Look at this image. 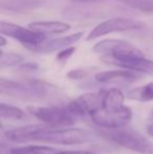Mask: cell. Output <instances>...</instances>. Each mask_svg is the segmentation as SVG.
Here are the masks:
<instances>
[{"mask_svg": "<svg viewBox=\"0 0 153 154\" xmlns=\"http://www.w3.org/2000/svg\"><path fill=\"white\" fill-rule=\"evenodd\" d=\"M51 85L39 80L13 81L1 78L0 93L27 101H41L49 95Z\"/></svg>", "mask_w": 153, "mask_h": 154, "instance_id": "obj_1", "label": "cell"}, {"mask_svg": "<svg viewBox=\"0 0 153 154\" xmlns=\"http://www.w3.org/2000/svg\"><path fill=\"white\" fill-rule=\"evenodd\" d=\"M91 133L80 128H54L45 126L41 131L35 134L33 140L46 144L78 145L87 143L91 140Z\"/></svg>", "mask_w": 153, "mask_h": 154, "instance_id": "obj_2", "label": "cell"}, {"mask_svg": "<svg viewBox=\"0 0 153 154\" xmlns=\"http://www.w3.org/2000/svg\"><path fill=\"white\" fill-rule=\"evenodd\" d=\"M100 134L108 138L110 142L128 150L135 151L141 154H153V143L136 131L120 128L100 131Z\"/></svg>", "mask_w": 153, "mask_h": 154, "instance_id": "obj_3", "label": "cell"}, {"mask_svg": "<svg viewBox=\"0 0 153 154\" xmlns=\"http://www.w3.org/2000/svg\"><path fill=\"white\" fill-rule=\"evenodd\" d=\"M144 26H145L144 22L136 20V19L126 18V17H115V18L103 21L94 29H92L86 37V41L94 40V39L112 34V32L137 31V29H142Z\"/></svg>", "mask_w": 153, "mask_h": 154, "instance_id": "obj_4", "label": "cell"}, {"mask_svg": "<svg viewBox=\"0 0 153 154\" xmlns=\"http://www.w3.org/2000/svg\"><path fill=\"white\" fill-rule=\"evenodd\" d=\"M90 118L99 127L109 130L120 129L130 122L132 111L127 106H123L122 108L115 110H104L101 108L92 112Z\"/></svg>", "mask_w": 153, "mask_h": 154, "instance_id": "obj_5", "label": "cell"}, {"mask_svg": "<svg viewBox=\"0 0 153 154\" xmlns=\"http://www.w3.org/2000/svg\"><path fill=\"white\" fill-rule=\"evenodd\" d=\"M101 60L106 64L118 66L126 70L153 75V61L145 58L144 55L104 56L101 57Z\"/></svg>", "mask_w": 153, "mask_h": 154, "instance_id": "obj_6", "label": "cell"}, {"mask_svg": "<svg viewBox=\"0 0 153 154\" xmlns=\"http://www.w3.org/2000/svg\"><path fill=\"white\" fill-rule=\"evenodd\" d=\"M27 111L33 114L38 120L42 121L50 127L60 126H72L75 120L72 113L67 109L56 107H40V106H29Z\"/></svg>", "mask_w": 153, "mask_h": 154, "instance_id": "obj_7", "label": "cell"}, {"mask_svg": "<svg viewBox=\"0 0 153 154\" xmlns=\"http://www.w3.org/2000/svg\"><path fill=\"white\" fill-rule=\"evenodd\" d=\"M0 32L3 36L19 41L25 47L38 45L46 40L45 36L39 35L37 32H33L32 29H25V27L20 26L18 24L3 20L0 22Z\"/></svg>", "mask_w": 153, "mask_h": 154, "instance_id": "obj_8", "label": "cell"}, {"mask_svg": "<svg viewBox=\"0 0 153 154\" xmlns=\"http://www.w3.org/2000/svg\"><path fill=\"white\" fill-rule=\"evenodd\" d=\"M92 51L99 54L101 57L120 55H144L136 46L121 39H105L99 41L93 45Z\"/></svg>", "mask_w": 153, "mask_h": 154, "instance_id": "obj_9", "label": "cell"}, {"mask_svg": "<svg viewBox=\"0 0 153 154\" xmlns=\"http://www.w3.org/2000/svg\"><path fill=\"white\" fill-rule=\"evenodd\" d=\"M105 92H88L80 95L76 100L68 103L66 109L72 114L84 116L91 114L93 111L102 108V101Z\"/></svg>", "mask_w": 153, "mask_h": 154, "instance_id": "obj_10", "label": "cell"}, {"mask_svg": "<svg viewBox=\"0 0 153 154\" xmlns=\"http://www.w3.org/2000/svg\"><path fill=\"white\" fill-rule=\"evenodd\" d=\"M83 37V32H75V34L68 35V36H64L61 38H56V39H46L44 42L40 43L38 45H33V46H26L27 49L35 53L40 54H47V53H53L56 51H63L65 48L70 47L72 44L77 43L81 38Z\"/></svg>", "mask_w": 153, "mask_h": 154, "instance_id": "obj_11", "label": "cell"}, {"mask_svg": "<svg viewBox=\"0 0 153 154\" xmlns=\"http://www.w3.org/2000/svg\"><path fill=\"white\" fill-rule=\"evenodd\" d=\"M29 29L46 37L47 35H58L68 32L72 26L68 23L61 21H34L29 24Z\"/></svg>", "mask_w": 153, "mask_h": 154, "instance_id": "obj_12", "label": "cell"}, {"mask_svg": "<svg viewBox=\"0 0 153 154\" xmlns=\"http://www.w3.org/2000/svg\"><path fill=\"white\" fill-rule=\"evenodd\" d=\"M44 125H29L24 126V127H19L15 128V129H11L4 133V136L6 140L10 142L14 143H25L33 140V137L35 136L36 133L44 128Z\"/></svg>", "mask_w": 153, "mask_h": 154, "instance_id": "obj_13", "label": "cell"}, {"mask_svg": "<svg viewBox=\"0 0 153 154\" xmlns=\"http://www.w3.org/2000/svg\"><path fill=\"white\" fill-rule=\"evenodd\" d=\"M94 79L100 83H108L115 81H136L141 79V75L134 71L120 69V70L101 71L94 75Z\"/></svg>", "mask_w": 153, "mask_h": 154, "instance_id": "obj_14", "label": "cell"}, {"mask_svg": "<svg viewBox=\"0 0 153 154\" xmlns=\"http://www.w3.org/2000/svg\"><path fill=\"white\" fill-rule=\"evenodd\" d=\"M43 0H1L0 8L10 12L22 13L40 8L43 6Z\"/></svg>", "mask_w": 153, "mask_h": 154, "instance_id": "obj_15", "label": "cell"}, {"mask_svg": "<svg viewBox=\"0 0 153 154\" xmlns=\"http://www.w3.org/2000/svg\"><path fill=\"white\" fill-rule=\"evenodd\" d=\"M125 95L118 88H111L104 93L102 101V109L104 110H115L124 106Z\"/></svg>", "mask_w": 153, "mask_h": 154, "instance_id": "obj_16", "label": "cell"}, {"mask_svg": "<svg viewBox=\"0 0 153 154\" xmlns=\"http://www.w3.org/2000/svg\"><path fill=\"white\" fill-rule=\"evenodd\" d=\"M126 97L129 100L139 102H149L153 100V82L141 87L133 88L127 92Z\"/></svg>", "mask_w": 153, "mask_h": 154, "instance_id": "obj_17", "label": "cell"}, {"mask_svg": "<svg viewBox=\"0 0 153 154\" xmlns=\"http://www.w3.org/2000/svg\"><path fill=\"white\" fill-rule=\"evenodd\" d=\"M60 151L46 146H23L15 147L10 150L11 154H58Z\"/></svg>", "mask_w": 153, "mask_h": 154, "instance_id": "obj_18", "label": "cell"}, {"mask_svg": "<svg viewBox=\"0 0 153 154\" xmlns=\"http://www.w3.org/2000/svg\"><path fill=\"white\" fill-rule=\"evenodd\" d=\"M0 118L13 119V120H22L25 118V113L21 108L8 104H0Z\"/></svg>", "mask_w": 153, "mask_h": 154, "instance_id": "obj_19", "label": "cell"}, {"mask_svg": "<svg viewBox=\"0 0 153 154\" xmlns=\"http://www.w3.org/2000/svg\"><path fill=\"white\" fill-rule=\"evenodd\" d=\"M23 60H24L23 56L19 55V54L4 53L3 51H1V55H0V67L1 68H6V67L21 65Z\"/></svg>", "mask_w": 153, "mask_h": 154, "instance_id": "obj_20", "label": "cell"}, {"mask_svg": "<svg viewBox=\"0 0 153 154\" xmlns=\"http://www.w3.org/2000/svg\"><path fill=\"white\" fill-rule=\"evenodd\" d=\"M125 4L143 13L153 14V0H121Z\"/></svg>", "mask_w": 153, "mask_h": 154, "instance_id": "obj_21", "label": "cell"}, {"mask_svg": "<svg viewBox=\"0 0 153 154\" xmlns=\"http://www.w3.org/2000/svg\"><path fill=\"white\" fill-rule=\"evenodd\" d=\"M75 51H76V47H74V46H70V47H68V48L63 49V51H59V53H58L57 60L59 62L67 61V60L69 59L72 55H74Z\"/></svg>", "mask_w": 153, "mask_h": 154, "instance_id": "obj_22", "label": "cell"}, {"mask_svg": "<svg viewBox=\"0 0 153 154\" xmlns=\"http://www.w3.org/2000/svg\"><path fill=\"white\" fill-rule=\"evenodd\" d=\"M87 71L85 69L82 68H77V69H72L70 71H68L66 73V77L69 80H82L86 77Z\"/></svg>", "mask_w": 153, "mask_h": 154, "instance_id": "obj_23", "label": "cell"}, {"mask_svg": "<svg viewBox=\"0 0 153 154\" xmlns=\"http://www.w3.org/2000/svg\"><path fill=\"white\" fill-rule=\"evenodd\" d=\"M39 66L37 63H33V62H25V63H22L19 67L20 70H23V71H35V70H38Z\"/></svg>", "mask_w": 153, "mask_h": 154, "instance_id": "obj_24", "label": "cell"}, {"mask_svg": "<svg viewBox=\"0 0 153 154\" xmlns=\"http://www.w3.org/2000/svg\"><path fill=\"white\" fill-rule=\"evenodd\" d=\"M58 154H93L89 151H64V152H59Z\"/></svg>", "mask_w": 153, "mask_h": 154, "instance_id": "obj_25", "label": "cell"}, {"mask_svg": "<svg viewBox=\"0 0 153 154\" xmlns=\"http://www.w3.org/2000/svg\"><path fill=\"white\" fill-rule=\"evenodd\" d=\"M6 43H8V41H6V39H5V36L1 35V36H0V47L3 48V47L6 45Z\"/></svg>", "mask_w": 153, "mask_h": 154, "instance_id": "obj_26", "label": "cell"}, {"mask_svg": "<svg viewBox=\"0 0 153 154\" xmlns=\"http://www.w3.org/2000/svg\"><path fill=\"white\" fill-rule=\"evenodd\" d=\"M147 133L148 135L153 136V124H151V125H149L147 127Z\"/></svg>", "mask_w": 153, "mask_h": 154, "instance_id": "obj_27", "label": "cell"}, {"mask_svg": "<svg viewBox=\"0 0 153 154\" xmlns=\"http://www.w3.org/2000/svg\"><path fill=\"white\" fill-rule=\"evenodd\" d=\"M72 2H78V3H85V2H90V1H99V0H68Z\"/></svg>", "mask_w": 153, "mask_h": 154, "instance_id": "obj_28", "label": "cell"}, {"mask_svg": "<svg viewBox=\"0 0 153 154\" xmlns=\"http://www.w3.org/2000/svg\"><path fill=\"white\" fill-rule=\"evenodd\" d=\"M152 116H153V114H152Z\"/></svg>", "mask_w": 153, "mask_h": 154, "instance_id": "obj_29", "label": "cell"}]
</instances>
